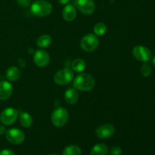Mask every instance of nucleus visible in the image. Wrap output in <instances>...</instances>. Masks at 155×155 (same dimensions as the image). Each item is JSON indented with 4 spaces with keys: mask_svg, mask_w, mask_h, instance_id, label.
Segmentation results:
<instances>
[{
    "mask_svg": "<svg viewBox=\"0 0 155 155\" xmlns=\"http://www.w3.org/2000/svg\"><path fill=\"white\" fill-rule=\"evenodd\" d=\"M133 54L138 61L142 62L149 61L151 58L150 49L143 45H137L133 49Z\"/></svg>",
    "mask_w": 155,
    "mask_h": 155,
    "instance_id": "1a4fd4ad",
    "label": "nucleus"
},
{
    "mask_svg": "<svg viewBox=\"0 0 155 155\" xmlns=\"http://www.w3.org/2000/svg\"><path fill=\"white\" fill-rule=\"evenodd\" d=\"M18 115V111L16 109L8 107L3 110L0 114V120L5 126L12 125L16 121Z\"/></svg>",
    "mask_w": 155,
    "mask_h": 155,
    "instance_id": "0eeeda50",
    "label": "nucleus"
},
{
    "mask_svg": "<svg viewBox=\"0 0 155 155\" xmlns=\"http://www.w3.org/2000/svg\"><path fill=\"white\" fill-rule=\"evenodd\" d=\"M18 3L20 5V6L21 7H28L30 4V0H17Z\"/></svg>",
    "mask_w": 155,
    "mask_h": 155,
    "instance_id": "b1692460",
    "label": "nucleus"
},
{
    "mask_svg": "<svg viewBox=\"0 0 155 155\" xmlns=\"http://www.w3.org/2000/svg\"><path fill=\"white\" fill-rule=\"evenodd\" d=\"M21 77V71L17 67H11L6 71V78L10 81H15Z\"/></svg>",
    "mask_w": 155,
    "mask_h": 155,
    "instance_id": "dca6fc26",
    "label": "nucleus"
},
{
    "mask_svg": "<svg viewBox=\"0 0 155 155\" xmlns=\"http://www.w3.org/2000/svg\"><path fill=\"white\" fill-rule=\"evenodd\" d=\"M141 74L143 77H148L151 74V67L148 64H144L141 68Z\"/></svg>",
    "mask_w": 155,
    "mask_h": 155,
    "instance_id": "4be33fe9",
    "label": "nucleus"
},
{
    "mask_svg": "<svg viewBox=\"0 0 155 155\" xmlns=\"http://www.w3.org/2000/svg\"><path fill=\"white\" fill-rule=\"evenodd\" d=\"M31 13L36 17H45L50 15L52 11L51 3L45 0H37L32 4Z\"/></svg>",
    "mask_w": 155,
    "mask_h": 155,
    "instance_id": "f03ea898",
    "label": "nucleus"
},
{
    "mask_svg": "<svg viewBox=\"0 0 155 155\" xmlns=\"http://www.w3.org/2000/svg\"><path fill=\"white\" fill-rule=\"evenodd\" d=\"M13 92L12 84L7 81L0 82V100H6L10 98Z\"/></svg>",
    "mask_w": 155,
    "mask_h": 155,
    "instance_id": "f8f14e48",
    "label": "nucleus"
},
{
    "mask_svg": "<svg viewBox=\"0 0 155 155\" xmlns=\"http://www.w3.org/2000/svg\"><path fill=\"white\" fill-rule=\"evenodd\" d=\"M99 45V41L95 35L89 33L83 36L80 42L82 49L86 51H92L96 49Z\"/></svg>",
    "mask_w": 155,
    "mask_h": 155,
    "instance_id": "20e7f679",
    "label": "nucleus"
},
{
    "mask_svg": "<svg viewBox=\"0 0 155 155\" xmlns=\"http://www.w3.org/2000/svg\"><path fill=\"white\" fill-rule=\"evenodd\" d=\"M48 155H58V154H48Z\"/></svg>",
    "mask_w": 155,
    "mask_h": 155,
    "instance_id": "c85d7f7f",
    "label": "nucleus"
},
{
    "mask_svg": "<svg viewBox=\"0 0 155 155\" xmlns=\"http://www.w3.org/2000/svg\"><path fill=\"white\" fill-rule=\"evenodd\" d=\"M69 119V113L65 108L58 107L54 109L51 114V123L56 127H62L65 126Z\"/></svg>",
    "mask_w": 155,
    "mask_h": 155,
    "instance_id": "7ed1b4c3",
    "label": "nucleus"
},
{
    "mask_svg": "<svg viewBox=\"0 0 155 155\" xmlns=\"http://www.w3.org/2000/svg\"><path fill=\"white\" fill-rule=\"evenodd\" d=\"M110 154L111 155H121L122 154V149L118 146L112 147L110 151Z\"/></svg>",
    "mask_w": 155,
    "mask_h": 155,
    "instance_id": "5701e85b",
    "label": "nucleus"
},
{
    "mask_svg": "<svg viewBox=\"0 0 155 155\" xmlns=\"http://www.w3.org/2000/svg\"><path fill=\"white\" fill-rule=\"evenodd\" d=\"M64 99L68 104H76L79 99L78 93H77V92L76 91V89H68L64 93Z\"/></svg>",
    "mask_w": 155,
    "mask_h": 155,
    "instance_id": "4468645a",
    "label": "nucleus"
},
{
    "mask_svg": "<svg viewBox=\"0 0 155 155\" xmlns=\"http://www.w3.org/2000/svg\"><path fill=\"white\" fill-rule=\"evenodd\" d=\"M74 78V72L70 68H66L58 71L54 77V80L56 84L64 86L67 85Z\"/></svg>",
    "mask_w": 155,
    "mask_h": 155,
    "instance_id": "39448f33",
    "label": "nucleus"
},
{
    "mask_svg": "<svg viewBox=\"0 0 155 155\" xmlns=\"http://www.w3.org/2000/svg\"><path fill=\"white\" fill-rule=\"evenodd\" d=\"M95 133L99 139H108L114 134L115 128L112 124H104L98 127Z\"/></svg>",
    "mask_w": 155,
    "mask_h": 155,
    "instance_id": "9b49d317",
    "label": "nucleus"
},
{
    "mask_svg": "<svg viewBox=\"0 0 155 155\" xmlns=\"http://www.w3.org/2000/svg\"><path fill=\"white\" fill-rule=\"evenodd\" d=\"M51 43V38L49 35L44 34L39 36L36 41V45L39 48H47Z\"/></svg>",
    "mask_w": 155,
    "mask_h": 155,
    "instance_id": "a211bd4d",
    "label": "nucleus"
},
{
    "mask_svg": "<svg viewBox=\"0 0 155 155\" xmlns=\"http://www.w3.org/2000/svg\"><path fill=\"white\" fill-rule=\"evenodd\" d=\"M71 0H58V2L61 5H67Z\"/></svg>",
    "mask_w": 155,
    "mask_h": 155,
    "instance_id": "bb28decb",
    "label": "nucleus"
},
{
    "mask_svg": "<svg viewBox=\"0 0 155 155\" xmlns=\"http://www.w3.org/2000/svg\"><path fill=\"white\" fill-rule=\"evenodd\" d=\"M5 137L11 143L14 145H20L25 139V134L19 129L12 128L6 131Z\"/></svg>",
    "mask_w": 155,
    "mask_h": 155,
    "instance_id": "423d86ee",
    "label": "nucleus"
},
{
    "mask_svg": "<svg viewBox=\"0 0 155 155\" xmlns=\"http://www.w3.org/2000/svg\"><path fill=\"white\" fill-rule=\"evenodd\" d=\"M20 123L22 127L28 128L33 124V118L27 112H22L20 115Z\"/></svg>",
    "mask_w": 155,
    "mask_h": 155,
    "instance_id": "f3484780",
    "label": "nucleus"
},
{
    "mask_svg": "<svg viewBox=\"0 0 155 155\" xmlns=\"http://www.w3.org/2000/svg\"><path fill=\"white\" fill-rule=\"evenodd\" d=\"M152 62H153V64H154V66H155V55H154V57L153 58Z\"/></svg>",
    "mask_w": 155,
    "mask_h": 155,
    "instance_id": "cd10ccee",
    "label": "nucleus"
},
{
    "mask_svg": "<svg viewBox=\"0 0 155 155\" xmlns=\"http://www.w3.org/2000/svg\"><path fill=\"white\" fill-rule=\"evenodd\" d=\"M95 84V79L92 75L88 74H79L74 80L75 89L80 91H90L94 88Z\"/></svg>",
    "mask_w": 155,
    "mask_h": 155,
    "instance_id": "f257e3e1",
    "label": "nucleus"
},
{
    "mask_svg": "<svg viewBox=\"0 0 155 155\" xmlns=\"http://www.w3.org/2000/svg\"><path fill=\"white\" fill-rule=\"evenodd\" d=\"M35 64L39 68H45L49 64L50 58L48 53L44 50H37L33 55Z\"/></svg>",
    "mask_w": 155,
    "mask_h": 155,
    "instance_id": "9d476101",
    "label": "nucleus"
},
{
    "mask_svg": "<svg viewBox=\"0 0 155 155\" xmlns=\"http://www.w3.org/2000/svg\"><path fill=\"white\" fill-rule=\"evenodd\" d=\"M82 151L77 145H69L63 151V155H81Z\"/></svg>",
    "mask_w": 155,
    "mask_h": 155,
    "instance_id": "aec40b11",
    "label": "nucleus"
},
{
    "mask_svg": "<svg viewBox=\"0 0 155 155\" xmlns=\"http://www.w3.org/2000/svg\"><path fill=\"white\" fill-rule=\"evenodd\" d=\"M75 5L81 13L92 15L95 10V5L93 0H76Z\"/></svg>",
    "mask_w": 155,
    "mask_h": 155,
    "instance_id": "6e6552de",
    "label": "nucleus"
},
{
    "mask_svg": "<svg viewBox=\"0 0 155 155\" xmlns=\"http://www.w3.org/2000/svg\"><path fill=\"white\" fill-rule=\"evenodd\" d=\"M6 133V129L5 126L0 125V135H4Z\"/></svg>",
    "mask_w": 155,
    "mask_h": 155,
    "instance_id": "a878e982",
    "label": "nucleus"
},
{
    "mask_svg": "<svg viewBox=\"0 0 155 155\" xmlns=\"http://www.w3.org/2000/svg\"><path fill=\"white\" fill-rule=\"evenodd\" d=\"M63 18L67 21H72L77 16V11L72 5H67L64 8L63 13H62Z\"/></svg>",
    "mask_w": 155,
    "mask_h": 155,
    "instance_id": "ddd939ff",
    "label": "nucleus"
},
{
    "mask_svg": "<svg viewBox=\"0 0 155 155\" xmlns=\"http://www.w3.org/2000/svg\"><path fill=\"white\" fill-rule=\"evenodd\" d=\"M108 153V148L104 144H97L91 149V155H107Z\"/></svg>",
    "mask_w": 155,
    "mask_h": 155,
    "instance_id": "2eb2a0df",
    "label": "nucleus"
},
{
    "mask_svg": "<svg viewBox=\"0 0 155 155\" xmlns=\"http://www.w3.org/2000/svg\"><path fill=\"white\" fill-rule=\"evenodd\" d=\"M71 67L73 71L77 73H80L86 68V61L82 58H77L72 62Z\"/></svg>",
    "mask_w": 155,
    "mask_h": 155,
    "instance_id": "6ab92c4d",
    "label": "nucleus"
},
{
    "mask_svg": "<svg viewBox=\"0 0 155 155\" xmlns=\"http://www.w3.org/2000/svg\"><path fill=\"white\" fill-rule=\"evenodd\" d=\"M0 155H15V154L12 150L5 149L0 151Z\"/></svg>",
    "mask_w": 155,
    "mask_h": 155,
    "instance_id": "393cba45",
    "label": "nucleus"
},
{
    "mask_svg": "<svg viewBox=\"0 0 155 155\" xmlns=\"http://www.w3.org/2000/svg\"><path fill=\"white\" fill-rule=\"evenodd\" d=\"M107 31V27L104 23H98L94 27V32L97 36H103Z\"/></svg>",
    "mask_w": 155,
    "mask_h": 155,
    "instance_id": "412c9836",
    "label": "nucleus"
}]
</instances>
